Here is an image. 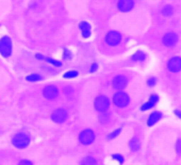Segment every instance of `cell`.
I'll return each mask as SVG.
<instances>
[{
	"instance_id": "obj_28",
	"label": "cell",
	"mask_w": 181,
	"mask_h": 165,
	"mask_svg": "<svg viewBox=\"0 0 181 165\" xmlns=\"http://www.w3.org/2000/svg\"><path fill=\"white\" fill-rule=\"evenodd\" d=\"M97 67H98V66H97V64H93L92 68H91V72H95V70L97 69Z\"/></svg>"
},
{
	"instance_id": "obj_24",
	"label": "cell",
	"mask_w": 181,
	"mask_h": 165,
	"mask_svg": "<svg viewBox=\"0 0 181 165\" xmlns=\"http://www.w3.org/2000/svg\"><path fill=\"white\" fill-rule=\"evenodd\" d=\"M119 132H120V129H117V130H116V131H114L113 133H111V134H109V137H108V139H109V140L114 139V137H115L116 135H117Z\"/></svg>"
},
{
	"instance_id": "obj_3",
	"label": "cell",
	"mask_w": 181,
	"mask_h": 165,
	"mask_svg": "<svg viewBox=\"0 0 181 165\" xmlns=\"http://www.w3.org/2000/svg\"><path fill=\"white\" fill-rule=\"evenodd\" d=\"M113 102L116 106L118 108H125L126 106H128L129 103V97L127 94L119 92V93H116L113 97Z\"/></svg>"
},
{
	"instance_id": "obj_17",
	"label": "cell",
	"mask_w": 181,
	"mask_h": 165,
	"mask_svg": "<svg viewBox=\"0 0 181 165\" xmlns=\"http://www.w3.org/2000/svg\"><path fill=\"white\" fill-rule=\"evenodd\" d=\"M81 165H96V160L91 157H87L81 161Z\"/></svg>"
},
{
	"instance_id": "obj_26",
	"label": "cell",
	"mask_w": 181,
	"mask_h": 165,
	"mask_svg": "<svg viewBox=\"0 0 181 165\" xmlns=\"http://www.w3.org/2000/svg\"><path fill=\"white\" fill-rule=\"evenodd\" d=\"M18 165H32V163L28 160H22V161H20Z\"/></svg>"
},
{
	"instance_id": "obj_27",
	"label": "cell",
	"mask_w": 181,
	"mask_h": 165,
	"mask_svg": "<svg viewBox=\"0 0 181 165\" xmlns=\"http://www.w3.org/2000/svg\"><path fill=\"white\" fill-rule=\"evenodd\" d=\"M156 84V79L155 78H150L148 80V85L149 86H153Z\"/></svg>"
},
{
	"instance_id": "obj_11",
	"label": "cell",
	"mask_w": 181,
	"mask_h": 165,
	"mask_svg": "<svg viewBox=\"0 0 181 165\" xmlns=\"http://www.w3.org/2000/svg\"><path fill=\"white\" fill-rule=\"evenodd\" d=\"M127 82H128V80H127V78L125 76H116L115 78H114L113 80V86L115 87V89H122L126 87L127 85Z\"/></svg>"
},
{
	"instance_id": "obj_6",
	"label": "cell",
	"mask_w": 181,
	"mask_h": 165,
	"mask_svg": "<svg viewBox=\"0 0 181 165\" xmlns=\"http://www.w3.org/2000/svg\"><path fill=\"white\" fill-rule=\"evenodd\" d=\"M106 41H107V43L109 44V45L116 46L120 43L122 36H120L119 33L116 32V31H110L107 34V36H106Z\"/></svg>"
},
{
	"instance_id": "obj_9",
	"label": "cell",
	"mask_w": 181,
	"mask_h": 165,
	"mask_svg": "<svg viewBox=\"0 0 181 165\" xmlns=\"http://www.w3.org/2000/svg\"><path fill=\"white\" fill-rule=\"evenodd\" d=\"M43 94L47 99H55L59 95V91H58L57 86H55V85H48V86L44 89Z\"/></svg>"
},
{
	"instance_id": "obj_16",
	"label": "cell",
	"mask_w": 181,
	"mask_h": 165,
	"mask_svg": "<svg viewBox=\"0 0 181 165\" xmlns=\"http://www.w3.org/2000/svg\"><path fill=\"white\" fill-rule=\"evenodd\" d=\"M145 58H146V54L142 51H139V52H136L135 54H133L132 60L133 61H144Z\"/></svg>"
},
{
	"instance_id": "obj_29",
	"label": "cell",
	"mask_w": 181,
	"mask_h": 165,
	"mask_svg": "<svg viewBox=\"0 0 181 165\" xmlns=\"http://www.w3.org/2000/svg\"><path fill=\"white\" fill-rule=\"evenodd\" d=\"M175 114H176L177 116H179V117L181 118V112H180V111H178V110H176V111H175Z\"/></svg>"
},
{
	"instance_id": "obj_25",
	"label": "cell",
	"mask_w": 181,
	"mask_h": 165,
	"mask_svg": "<svg viewBox=\"0 0 181 165\" xmlns=\"http://www.w3.org/2000/svg\"><path fill=\"white\" fill-rule=\"evenodd\" d=\"M113 159L117 160L119 163H122V162H124V158H122V156H118V154H114V156H113Z\"/></svg>"
},
{
	"instance_id": "obj_22",
	"label": "cell",
	"mask_w": 181,
	"mask_h": 165,
	"mask_svg": "<svg viewBox=\"0 0 181 165\" xmlns=\"http://www.w3.org/2000/svg\"><path fill=\"white\" fill-rule=\"evenodd\" d=\"M43 60H45V61L49 62V63L53 64V65H55V66H61V63H60V62L55 61V60L50 59V58H43Z\"/></svg>"
},
{
	"instance_id": "obj_19",
	"label": "cell",
	"mask_w": 181,
	"mask_h": 165,
	"mask_svg": "<svg viewBox=\"0 0 181 165\" xmlns=\"http://www.w3.org/2000/svg\"><path fill=\"white\" fill-rule=\"evenodd\" d=\"M173 12H174V10H173V7H170V5H165V7L163 8V10H162V14L165 16L172 15Z\"/></svg>"
},
{
	"instance_id": "obj_23",
	"label": "cell",
	"mask_w": 181,
	"mask_h": 165,
	"mask_svg": "<svg viewBox=\"0 0 181 165\" xmlns=\"http://www.w3.org/2000/svg\"><path fill=\"white\" fill-rule=\"evenodd\" d=\"M176 150H177V152H178L179 154H181V139H179L178 141H177Z\"/></svg>"
},
{
	"instance_id": "obj_13",
	"label": "cell",
	"mask_w": 181,
	"mask_h": 165,
	"mask_svg": "<svg viewBox=\"0 0 181 165\" xmlns=\"http://www.w3.org/2000/svg\"><path fill=\"white\" fill-rule=\"evenodd\" d=\"M158 100H159V97H158L157 95H153V96H150V98H149V100L146 102V103L144 104V106H142V108H141V110H142V111H146V110H148V109L153 108V106H155V104L158 102Z\"/></svg>"
},
{
	"instance_id": "obj_5",
	"label": "cell",
	"mask_w": 181,
	"mask_h": 165,
	"mask_svg": "<svg viewBox=\"0 0 181 165\" xmlns=\"http://www.w3.org/2000/svg\"><path fill=\"white\" fill-rule=\"evenodd\" d=\"M79 140L83 145H89L91 143H93L95 140V133L89 129L83 130L79 135Z\"/></svg>"
},
{
	"instance_id": "obj_1",
	"label": "cell",
	"mask_w": 181,
	"mask_h": 165,
	"mask_svg": "<svg viewBox=\"0 0 181 165\" xmlns=\"http://www.w3.org/2000/svg\"><path fill=\"white\" fill-rule=\"evenodd\" d=\"M12 52V42L11 39L8 36H3L0 39V53L5 58H8L11 56Z\"/></svg>"
},
{
	"instance_id": "obj_12",
	"label": "cell",
	"mask_w": 181,
	"mask_h": 165,
	"mask_svg": "<svg viewBox=\"0 0 181 165\" xmlns=\"http://www.w3.org/2000/svg\"><path fill=\"white\" fill-rule=\"evenodd\" d=\"M118 9L122 12H129L134 5L133 0H119L118 1Z\"/></svg>"
},
{
	"instance_id": "obj_21",
	"label": "cell",
	"mask_w": 181,
	"mask_h": 165,
	"mask_svg": "<svg viewBox=\"0 0 181 165\" xmlns=\"http://www.w3.org/2000/svg\"><path fill=\"white\" fill-rule=\"evenodd\" d=\"M77 76H78V72H76V70H70V72L64 74V78H75Z\"/></svg>"
},
{
	"instance_id": "obj_4",
	"label": "cell",
	"mask_w": 181,
	"mask_h": 165,
	"mask_svg": "<svg viewBox=\"0 0 181 165\" xmlns=\"http://www.w3.org/2000/svg\"><path fill=\"white\" fill-rule=\"evenodd\" d=\"M110 106V100L108 97L106 96H98V97L95 99V108H96L97 111L100 112H105L108 110Z\"/></svg>"
},
{
	"instance_id": "obj_10",
	"label": "cell",
	"mask_w": 181,
	"mask_h": 165,
	"mask_svg": "<svg viewBox=\"0 0 181 165\" xmlns=\"http://www.w3.org/2000/svg\"><path fill=\"white\" fill-rule=\"evenodd\" d=\"M177 42H178V36L174 32L166 33L163 37V44L165 46H167V47H173Z\"/></svg>"
},
{
	"instance_id": "obj_2",
	"label": "cell",
	"mask_w": 181,
	"mask_h": 165,
	"mask_svg": "<svg viewBox=\"0 0 181 165\" xmlns=\"http://www.w3.org/2000/svg\"><path fill=\"white\" fill-rule=\"evenodd\" d=\"M29 143H30V139L25 133H18L17 135L13 137V145L16 148H19V149L26 148L29 145Z\"/></svg>"
},
{
	"instance_id": "obj_15",
	"label": "cell",
	"mask_w": 181,
	"mask_h": 165,
	"mask_svg": "<svg viewBox=\"0 0 181 165\" xmlns=\"http://www.w3.org/2000/svg\"><path fill=\"white\" fill-rule=\"evenodd\" d=\"M161 116H162V114L160 113V112H153V113L151 114L148 118V122H147L148 126H153V125H155L156 123L161 118Z\"/></svg>"
},
{
	"instance_id": "obj_7",
	"label": "cell",
	"mask_w": 181,
	"mask_h": 165,
	"mask_svg": "<svg viewBox=\"0 0 181 165\" xmlns=\"http://www.w3.org/2000/svg\"><path fill=\"white\" fill-rule=\"evenodd\" d=\"M67 118V112L64 110V109H58L51 114V120L53 122L58 123V124H61L64 120Z\"/></svg>"
},
{
	"instance_id": "obj_18",
	"label": "cell",
	"mask_w": 181,
	"mask_h": 165,
	"mask_svg": "<svg viewBox=\"0 0 181 165\" xmlns=\"http://www.w3.org/2000/svg\"><path fill=\"white\" fill-rule=\"evenodd\" d=\"M130 148L132 150H138L140 148V142L138 139H132L130 141Z\"/></svg>"
},
{
	"instance_id": "obj_14",
	"label": "cell",
	"mask_w": 181,
	"mask_h": 165,
	"mask_svg": "<svg viewBox=\"0 0 181 165\" xmlns=\"http://www.w3.org/2000/svg\"><path fill=\"white\" fill-rule=\"evenodd\" d=\"M80 29H81V31H82V35H83V37H89V35H91V26H89L87 22H81L80 24Z\"/></svg>"
},
{
	"instance_id": "obj_8",
	"label": "cell",
	"mask_w": 181,
	"mask_h": 165,
	"mask_svg": "<svg viewBox=\"0 0 181 165\" xmlns=\"http://www.w3.org/2000/svg\"><path fill=\"white\" fill-rule=\"evenodd\" d=\"M168 69L173 72H178L179 70H181V58H172L168 62Z\"/></svg>"
},
{
	"instance_id": "obj_20",
	"label": "cell",
	"mask_w": 181,
	"mask_h": 165,
	"mask_svg": "<svg viewBox=\"0 0 181 165\" xmlns=\"http://www.w3.org/2000/svg\"><path fill=\"white\" fill-rule=\"evenodd\" d=\"M27 80L31 81V82H34V81H39L42 80V77L39 75H30V76L27 77Z\"/></svg>"
}]
</instances>
